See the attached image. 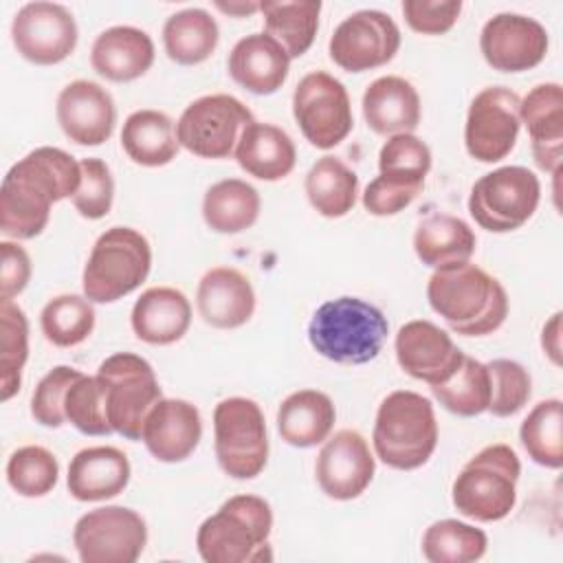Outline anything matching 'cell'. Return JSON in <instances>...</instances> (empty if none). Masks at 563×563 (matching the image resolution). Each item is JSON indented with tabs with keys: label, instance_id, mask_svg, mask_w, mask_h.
<instances>
[{
	"label": "cell",
	"instance_id": "obj_52",
	"mask_svg": "<svg viewBox=\"0 0 563 563\" xmlns=\"http://www.w3.org/2000/svg\"><path fill=\"white\" fill-rule=\"evenodd\" d=\"M216 7L220 11H224L229 15H238V18L260 11V2H229V4L227 2H216Z\"/></svg>",
	"mask_w": 563,
	"mask_h": 563
},
{
	"label": "cell",
	"instance_id": "obj_25",
	"mask_svg": "<svg viewBox=\"0 0 563 563\" xmlns=\"http://www.w3.org/2000/svg\"><path fill=\"white\" fill-rule=\"evenodd\" d=\"M363 117L369 130L380 136L411 134L420 123V97L398 75L378 77L363 92Z\"/></svg>",
	"mask_w": 563,
	"mask_h": 563
},
{
	"label": "cell",
	"instance_id": "obj_36",
	"mask_svg": "<svg viewBox=\"0 0 563 563\" xmlns=\"http://www.w3.org/2000/svg\"><path fill=\"white\" fill-rule=\"evenodd\" d=\"M266 33L277 40L290 59L301 57L314 42L319 29V0L260 2Z\"/></svg>",
	"mask_w": 563,
	"mask_h": 563
},
{
	"label": "cell",
	"instance_id": "obj_3",
	"mask_svg": "<svg viewBox=\"0 0 563 563\" xmlns=\"http://www.w3.org/2000/svg\"><path fill=\"white\" fill-rule=\"evenodd\" d=\"M387 334L389 323L383 310L358 297H339L321 303L308 323L310 345L341 365L374 361Z\"/></svg>",
	"mask_w": 563,
	"mask_h": 563
},
{
	"label": "cell",
	"instance_id": "obj_19",
	"mask_svg": "<svg viewBox=\"0 0 563 563\" xmlns=\"http://www.w3.org/2000/svg\"><path fill=\"white\" fill-rule=\"evenodd\" d=\"M396 358L409 376L433 387L453 376L464 352L435 323L413 319L400 325L396 334Z\"/></svg>",
	"mask_w": 563,
	"mask_h": 563
},
{
	"label": "cell",
	"instance_id": "obj_1",
	"mask_svg": "<svg viewBox=\"0 0 563 563\" xmlns=\"http://www.w3.org/2000/svg\"><path fill=\"white\" fill-rule=\"evenodd\" d=\"M81 183L79 163L59 147H37L20 158L0 187V229L15 240H31L48 224L51 207L73 198Z\"/></svg>",
	"mask_w": 563,
	"mask_h": 563
},
{
	"label": "cell",
	"instance_id": "obj_7",
	"mask_svg": "<svg viewBox=\"0 0 563 563\" xmlns=\"http://www.w3.org/2000/svg\"><path fill=\"white\" fill-rule=\"evenodd\" d=\"M152 268V249L143 233L130 227L103 231L84 266V297L95 303H112L136 290Z\"/></svg>",
	"mask_w": 563,
	"mask_h": 563
},
{
	"label": "cell",
	"instance_id": "obj_2",
	"mask_svg": "<svg viewBox=\"0 0 563 563\" xmlns=\"http://www.w3.org/2000/svg\"><path fill=\"white\" fill-rule=\"evenodd\" d=\"M427 299L433 312L464 336L490 334L508 314L504 286L475 264L435 271L427 284Z\"/></svg>",
	"mask_w": 563,
	"mask_h": 563
},
{
	"label": "cell",
	"instance_id": "obj_8",
	"mask_svg": "<svg viewBox=\"0 0 563 563\" xmlns=\"http://www.w3.org/2000/svg\"><path fill=\"white\" fill-rule=\"evenodd\" d=\"M97 376L112 429L128 440H141L145 416L163 398L152 365L139 354L117 352L99 365Z\"/></svg>",
	"mask_w": 563,
	"mask_h": 563
},
{
	"label": "cell",
	"instance_id": "obj_17",
	"mask_svg": "<svg viewBox=\"0 0 563 563\" xmlns=\"http://www.w3.org/2000/svg\"><path fill=\"white\" fill-rule=\"evenodd\" d=\"M548 31L534 18L497 13L479 33V48L488 66L501 73H523L539 66L548 53Z\"/></svg>",
	"mask_w": 563,
	"mask_h": 563
},
{
	"label": "cell",
	"instance_id": "obj_23",
	"mask_svg": "<svg viewBox=\"0 0 563 563\" xmlns=\"http://www.w3.org/2000/svg\"><path fill=\"white\" fill-rule=\"evenodd\" d=\"M196 303L205 323L233 330L253 317L255 292L244 273L231 266H216L202 275Z\"/></svg>",
	"mask_w": 563,
	"mask_h": 563
},
{
	"label": "cell",
	"instance_id": "obj_46",
	"mask_svg": "<svg viewBox=\"0 0 563 563\" xmlns=\"http://www.w3.org/2000/svg\"><path fill=\"white\" fill-rule=\"evenodd\" d=\"M81 183L73 196V205L79 216L88 220H99L110 213L114 198V180L110 167L101 158H81Z\"/></svg>",
	"mask_w": 563,
	"mask_h": 563
},
{
	"label": "cell",
	"instance_id": "obj_4",
	"mask_svg": "<svg viewBox=\"0 0 563 563\" xmlns=\"http://www.w3.org/2000/svg\"><path fill=\"white\" fill-rule=\"evenodd\" d=\"M271 528L273 510L266 499L257 495H235L200 523L196 545L207 563L271 561Z\"/></svg>",
	"mask_w": 563,
	"mask_h": 563
},
{
	"label": "cell",
	"instance_id": "obj_31",
	"mask_svg": "<svg viewBox=\"0 0 563 563\" xmlns=\"http://www.w3.org/2000/svg\"><path fill=\"white\" fill-rule=\"evenodd\" d=\"M473 229L455 216L433 213L424 218L413 233V251L418 260L435 271L468 264L475 253Z\"/></svg>",
	"mask_w": 563,
	"mask_h": 563
},
{
	"label": "cell",
	"instance_id": "obj_5",
	"mask_svg": "<svg viewBox=\"0 0 563 563\" xmlns=\"http://www.w3.org/2000/svg\"><path fill=\"white\" fill-rule=\"evenodd\" d=\"M372 442L383 464L398 471L420 468L438 444L433 405L416 391H391L378 405Z\"/></svg>",
	"mask_w": 563,
	"mask_h": 563
},
{
	"label": "cell",
	"instance_id": "obj_44",
	"mask_svg": "<svg viewBox=\"0 0 563 563\" xmlns=\"http://www.w3.org/2000/svg\"><path fill=\"white\" fill-rule=\"evenodd\" d=\"M66 422H70L84 435H110L114 429L108 420L106 391L99 376L77 378L64 400Z\"/></svg>",
	"mask_w": 563,
	"mask_h": 563
},
{
	"label": "cell",
	"instance_id": "obj_14",
	"mask_svg": "<svg viewBox=\"0 0 563 563\" xmlns=\"http://www.w3.org/2000/svg\"><path fill=\"white\" fill-rule=\"evenodd\" d=\"M519 95L506 86H488L475 95L464 123L466 152L479 163L506 158L519 136Z\"/></svg>",
	"mask_w": 563,
	"mask_h": 563
},
{
	"label": "cell",
	"instance_id": "obj_40",
	"mask_svg": "<svg viewBox=\"0 0 563 563\" xmlns=\"http://www.w3.org/2000/svg\"><path fill=\"white\" fill-rule=\"evenodd\" d=\"M0 398L9 400L22 383L29 358V321L13 299H0Z\"/></svg>",
	"mask_w": 563,
	"mask_h": 563
},
{
	"label": "cell",
	"instance_id": "obj_24",
	"mask_svg": "<svg viewBox=\"0 0 563 563\" xmlns=\"http://www.w3.org/2000/svg\"><path fill=\"white\" fill-rule=\"evenodd\" d=\"M231 79L253 95H273L288 77L290 57L268 33H251L229 53Z\"/></svg>",
	"mask_w": 563,
	"mask_h": 563
},
{
	"label": "cell",
	"instance_id": "obj_27",
	"mask_svg": "<svg viewBox=\"0 0 563 563\" xmlns=\"http://www.w3.org/2000/svg\"><path fill=\"white\" fill-rule=\"evenodd\" d=\"M92 68L110 81H132L154 64V42L136 26H110L90 48Z\"/></svg>",
	"mask_w": 563,
	"mask_h": 563
},
{
	"label": "cell",
	"instance_id": "obj_9",
	"mask_svg": "<svg viewBox=\"0 0 563 563\" xmlns=\"http://www.w3.org/2000/svg\"><path fill=\"white\" fill-rule=\"evenodd\" d=\"M216 457L220 468L235 479L257 477L268 460L266 420L251 398H224L213 409Z\"/></svg>",
	"mask_w": 563,
	"mask_h": 563
},
{
	"label": "cell",
	"instance_id": "obj_32",
	"mask_svg": "<svg viewBox=\"0 0 563 563\" xmlns=\"http://www.w3.org/2000/svg\"><path fill=\"white\" fill-rule=\"evenodd\" d=\"M121 145L130 161L145 167H161L176 158L178 136L174 121L161 110L132 112L121 130Z\"/></svg>",
	"mask_w": 563,
	"mask_h": 563
},
{
	"label": "cell",
	"instance_id": "obj_11",
	"mask_svg": "<svg viewBox=\"0 0 563 563\" xmlns=\"http://www.w3.org/2000/svg\"><path fill=\"white\" fill-rule=\"evenodd\" d=\"M251 121V110L233 95H205L183 110L176 136L187 152L200 158H229Z\"/></svg>",
	"mask_w": 563,
	"mask_h": 563
},
{
	"label": "cell",
	"instance_id": "obj_22",
	"mask_svg": "<svg viewBox=\"0 0 563 563\" xmlns=\"http://www.w3.org/2000/svg\"><path fill=\"white\" fill-rule=\"evenodd\" d=\"M519 119L532 141L539 169L559 172L563 158V88L556 81L534 86L519 103Z\"/></svg>",
	"mask_w": 563,
	"mask_h": 563
},
{
	"label": "cell",
	"instance_id": "obj_43",
	"mask_svg": "<svg viewBox=\"0 0 563 563\" xmlns=\"http://www.w3.org/2000/svg\"><path fill=\"white\" fill-rule=\"evenodd\" d=\"M59 477L57 457L37 444L20 446L7 462V482L22 497H44Z\"/></svg>",
	"mask_w": 563,
	"mask_h": 563
},
{
	"label": "cell",
	"instance_id": "obj_49",
	"mask_svg": "<svg viewBox=\"0 0 563 563\" xmlns=\"http://www.w3.org/2000/svg\"><path fill=\"white\" fill-rule=\"evenodd\" d=\"M418 194L420 189L405 187L383 176H376L363 191V207L372 216H394L405 207H409Z\"/></svg>",
	"mask_w": 563,
	"mask_h": 563
},
{
	"label": "cell",
	"instance_id": "obj_45",
	"mask_svg": "<svg viewBox=\"0 0 563 563\" xmlns=\"http://www.w3.org/2000/svg\"><path fill=\"white\" fill-rule=\"evenodd\" d=\"M486 369L490 376V402L486 411L497 418H508L521 411L532 394L528 369L510 358H495L486 363Z\"/></svg>",
	"mask_w": 563,
	"mask_h": 563
},
{
	"label": "cell",
	"instance_id": "obj_6",
	"mask_svg": "<svg viewBox=\"0 0 563 563\" xmlns=\"http://www.w3.org/2000/svg\"><path fill=\"white\" fill-rule=\"evenodd\" d=\"M519 473V457L508 444H488L457 473L453 506L475 521H499L515 508Z\"/></svg>",
	"mask_w": 563,
	"mask_h": 563
},
{
	"label": "cell",
	"instance_id": "obj_26",
	"mask_svg": "<svg viewBox=\"0 0 563 563\" xmlns=\"http://www.w3.org/2000/svg\"><path fill=\"white\" fill-rule=\"evenodd\" d=\"M130 482V462L117 446H88L68 464L66 486L79 501L117 497Z\"/></svg>",
	"mask_w": 563,
	"mask_h": 563
},
{
	"label": "cell",
	"instance_id": "obj_10",
	"mask_svg": "<svg viewBox=\"0 0 563 563\" xmlns=\"http://www.w3.org/2000/svg\"><path fill=\"white\" fill-rule=\"evenodd\" d=\"M541 198L539 178L521 165H508L484 174L471 189L468 213L493 233H508L526 224Z\"/></svg>",
	"mask_w": 563,
	"mask_h": 563
},
{
	"label": "cell",
	"instance_id": "obj_28",
	"mask_svg": "<svg viewBox=\"0 0 563 563\" xmlns=\"http://www.w3.org/2000/svg\"><path fill=\"white\" fill-rule=\"evenodd\" d=\"M130 323L134 334L150 345L176 343L191 323L189 299L169 286L147 288L136 299Z\"/></svg>",
	"mask_w": 563,
	"mask_h": 563
},
{
	"label": "cell",
	"instance_id": "obj_16",
	"mask_svg": "<svg viewBox=\"0 0 563 563\" xmlns=\"http://www.w3.org/2000/svg\"><path fill=\"white\" fill-rule=\"evenodd\" d=\"M11 40L18 53L40 66L64 62L77 46V22L57 2H26L11 22Z\"/></svg>",
	"mask_w": 563,
	"mask_h": 563
},
{
	"label": "cell",
	"instance_id": "obj_39",
	"mask_svg": "<svg viewBox=\"0 0 563 563\" xmlns=\"http://www.w3.org/2000/svg\"><path fill=\"white\" fill-rule=\"evenodd\" d=\"M486 545L484 530L457 519L435 521L422 534V554L431 563H471L484 556Z\"/></svg>",
	"mask_w": 563,
	"mask_h": 563
},
{
	"label": "cell",
	"instance_id": "obj_41",
	"mask_svg": "<svg viewBox=\"0 0 563 563\" xmlns=\"http://www.w3.org/2000/svg\"><path fill=\"white\" fill-rule=\"evenodd\" d=\"M40 325L48 343L57 347L79 345L95 328L92 301L81 295H57L42 308Z\"/></svg>",
	"mask_w": 563,
	"mask_h": 563
},
{
	"label": "cell",
	"instance_id": "obj_42",
	"mask_svg": "<svg viewBox=\"0 0 563 563\" xmlns=\"http://www.w3.org/2000/svg\"><path fill=\"white\" fill-rule=\"evenodd\" d=\"M378 169L383 178L422 191L431 169V152L416 134H394L378 152Z\"/></svg>",
	"mask_w": 563,
	"mask_h": 563
},
{
	"label": "cell",
	"instance_id": "obj_12",
	"mask_svg": "<svg viewBox=\"0 0 563 563\" xmlns=\"http://www.w3.org/2000/svg\"><path fill=\"white\" fill-rule=\"evenodd\" d=\"M295 121L314 147L330 150L352 132V103L345 86L325 70L303 75L292 92Z\"/></svg>",
	"mask_w": 563,
	"mask_h": 563
},
{
	"label": "cell",
	"instance_id": "obj_15",
	"mask_svg": "<svg viewBox=\"0 0 563 563\" xmlns=\"http://www.w3.org/2000/svg\"><path fill=\"white\" fill-rule=\"evenodd\" d=\"M400 48V31L391 15L378 9H361L347 15L332 33L328 51L336 66L363 73L387 64Z\"/></svg>",
	"mask_w": 563,
	"mask_h": 563
},
{
	"label": "cell",
	"instance_id": "obj_30",
	"mask_svg": "<svg viewBox=\"0 0 563 563\" xmlns=\"http://www.w3.org/2000/svg\"><path fill=\"white\" fill-rule=\"evenodd\" d=\"M336 420L334 402L319 389H299L284 398L277 409V431L297 449L321 444Z\"/></svg>",
	"mask_w": 563,
	"mask_h": 563
},
{
	"label": "cell",
	"instance_id": "obj_18",
	"mask_svg": "<svg viewBox=\"0 0 563 563\" xmlns=\"http://www.w3.org/2000/svg\"><path fill=\"white\" fill-rule=\"evenodd\" d=\"M374 468L376 464L367 440L354 429H341L332 438H325L314 473L328 497L347 501L369 486Z\"/></svg>",
	"mask_w": 563,
	"mask_h": 563
},
{
	"label": "cell",
	"instance_id": "obj_51",
	"mask_svg": "<svg viewBox=\"0 0 563 563\" xmlns=\"http://www.w3.org/2000/svg\"><path fill=\"white\" fill-rule=\"evenodd\" d=\"M541 345L554 365H561V312H554L552 319L543 325Z\"/></svg>",
	"mask_w": 563,
	"mask_h": 563
},
{
	"label": "cell",
	"instance_id": "obj_20",
	"mask_svg": "<svg viewBox=\"0 0 563 563\" xmlns=\"http://www.w3.org/2000/svg\"><path fill=\"white\" fill-rule=\"evenodd\" d=\"M57 123L77 145H101L112 136L117 108L112 95L97 81L77 79L57 95Z\"/></svg>",
	"mask_w": 563,
	"mask_h": 563
},
{
	"label": "cell",
	"instance_id": "obj_29",
	"mask_svg": "<svg viewBox=\"0 0 563 563\" xmlns=\"http://www.w3.org/2000/svg\"><path fill=\"white\" fill-rule=\"evenodd\" d=\"M233 154L249 176L268 183L286 178L297 161V150L288 132L255 119L242 130Z\"/></svg>",
	"mask_w": 563,
	"mask_h": 563
},
{
	"label": "cell",
	"instance_id": "obj_34",
	"mask_svg": "<svg viewBox=\"0 0 563 563\" xmlns=\"http://www.w3.org/2000/svg\"><path fill=\"white\" fill-rule=\"evenodd\" d=\"M260 194L240 178H224L211 185L202 198V218L216 233H240L260 216Z\"/></svg>",
	"mask_w": 563,
	"mask_h": 563
},
{
	"label": "cell",
	"instance_id": "obj_47",
	"mask_svg": "<svg viewBox=\"0 0 563 563\" xmlns=\"http://www.w3.org/2000/svg\"><path fill=\"white\" fill-rule=\"evenodd\" d=\"M81 378V372L68 365L53 367L35 387L31 396V416L44 427H62L66 422L64 400L70 385Z\"/></svg>",
	"mask_w": 563,
	"mask_h": 563
},
{
	"label": "cell",
	"instance_id": "obj_48",
	"mask_svg": "<svg viewBox=\"0 0 563 563\" xmlns=\"http://www.w3.org/2000/svg\"><path fill=\"white\" fill-rule=\"evenodd\" d=\"M460 0H405L402 15L405 22L424 35L446 33L460 18Z\"/></svg>",
	"mask_w": 563,
	"mask_h": 563
},
{
	"label": "cell",
	"instance_id": "obj_13",
	"mask_svg": "<svg viewBox=\"0 0 563 563\" xmlns=\"http://www.w3.org/2000/svg\"><path fill=\"white\" fill-rule=\"evenodd\" d=\"M73 543L81 563H134L147 543V526L139 512L103 506L79 517Z\"/></svg>",
	"mask_w": 563,
	"mask_h": 563
},
{
	"label": "cell",
	"instance_id": "obj_50",
	"mask_svg": "<svg viewBox=\"0 0 563 563\" xmlns=\"http://www.w3.org/2000/svg\"><path fill=\"white\" fill-rule=\"evenodd\" d=\"M31 279L29 253L15 242H0V297L13 299Z\"/></svg>",
	"mask_w": 563,
	"mask_h": 563
},
{
	"label": "cell",
	"instance_id": "obj_38",
	"mask_svg": "<svg viewBox=\"0 0 563 563\" xmlns=\"http://www.w3.org/2000/svg\"><path fill=\"white\" fill-rule=\"evenodd\" d=\"M440 405L462 418L479 416L490 402V376L484 363L464 354L460 367L440 385L431 387Z\"/></svg>",
	"mask_w": 563,
	"mask_h": 563
},
{
	"label": "cell",
	"instance_id": "obj_37",
	"mask_svg": "<svg viewBox=\"0 0 563 563\" xmlns=\"http://www.w3.org/2000/svg\"><path fill=\"white\" fill-rule=\"evenodd\" d=\"M521 444L532 462L545 468L563 464V402L559 398L537 402L519 429Z\"/></svg>",
	"mask_w": 563,
	"mask_h": 563
},
{
	"label": "cell",
	"instance_id": "obj_33",
	"mask_svg": "<svg viewBox=\"0 0 563 563\" xmlns=\"http://www.w3.org/2000/svg\"><path fill=\"white\" fill-rule=\"evenodd\" d=\"M218 22L205 9H183L163 24V46L172 62L194 66L211 57L218 46Z\"/></svg>",
	"mask_w": 563,
	"mask_h": 563
},
{
	"label": "cell",
	"instance_id": "obj_21",
	"mask_svg": "<svg viewBox=\"0 0 563 563\" xmlns=\"http://www.w3.org/2000/svg\"><path fill=\"white\" fill-rule=\"evenodd\" d=\"M202 438V420L196 405L183 398H161L145 416L141 440L158 462L189 457Z\"/></svg>",
	"mask_w": 563,
	"mask_h": 563
},
{
	"label": "cell",
	"instance_id": "obj_35",
	"mask_svg": "<svg viewBox=\"0 0 563 563\" xmlns=\"http://www.w3.org/2000/svg\"><path fill=\"white\" fill-rule=\"evenodd\" d=\"M306 196L323 218H343L358 196V176L336 156H321L306 174Z\"/></svg>",
	"mask_w": 563,
	"mask_h": 563
}]
</instances>
